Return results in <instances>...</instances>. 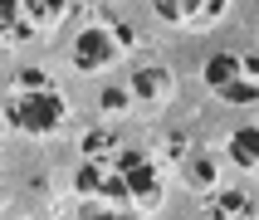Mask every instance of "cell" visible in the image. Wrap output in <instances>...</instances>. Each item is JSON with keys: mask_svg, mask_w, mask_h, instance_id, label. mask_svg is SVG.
Wrapping results in <instances>:
<instances>
[{"mask_svg": "<svg viewBox=\"0 0 259 220\" xmlns=\"http://www.w3.org/2000/svg\"><path fill=\"white\" fill-rule=\"evenodd\" d=\"M69 117V103L59 93V83H49L39 69H25L10 83V98H5V122H10L20 137H49V132L64 127Z\"/></svg>", "mask_w": 259, "mask_h": 220, "instance_id": "cell-1", "label": "cell"}, {"mask_svg": "<svg viewBox=\"0 0 259 220\" xmlns=\"http://www.w3.org/2000/svg\"><path fill=\"white\" fill-rule=\"evenodd\" d=\"M83 152L113 157L117 176H122V191H127L132 215H137V210H152V205L161 201V171H157V161L147 157L142 147H127L122 137H113V132H93V137L83 142Z\"/></svg>", "mask_w": 259, "mask_h": 220, "instance_id": "cell-2", "label": "cell"}, {"mask_svg": "<svg viewBox=\"0 0 259 220\" xmlns=\"http://www.w3.org/2000/svg\"><path fill=\"white\" fill-rule=\"evenodd\" d=\"M201 78L220 103H235V108L259 103V54L254 49H220V54H210Z\"/></svg>", "mask_w": 259, "mask_h": 220, "instance_id": "cell-3", "label": "cell"}, {"mask_svg": "<svg viewBox=\"0 0 259 220\" xmlns=\"http://www.w3.org/2000/svg\"><path fill=\"white\" fill-rule=\"evenodd\" d=\"M69 0H0V44H20L64 20Z\"/></svg>", "mask_w": 259, "mask_h": 220, "instance_id": "cell-4", "label": "cell"}, {"mask_svg": "<svg viewBox=\"0 0 259 220\" xmlns=\"http://www.w3.org/2000/svg\"><path fill=\"white\" fill-rule=\"evenodd\" d=\"M127 29L122 25H108V20H93L88 29H78V39H73V69L78 73H93V69H108L117 59L127 54Z\"/></svg>", "mask_w": 259, "mask_h": 220, "instance_id": "cell-5", "label": "cell"}, {"mask_svg": "<svg viewBox=\"0 0 259 220\" xmlns=\"http://www.w3.org/2000/svg\"><path fill=\"white\" fill-rule=\"evenodd\" d=\"M152 10H157V20H166L176 29H196V25L220 20L225 0H152Z\"/></svg>", "mask_w": 259, "mask_h": 220, "instance_id": "cell-6", "label": "cell"}, {"mask_svg": "<svg viewBox=\"0 0 259 220\" xmlns=\"http://www.w3.org/2000/svg\"><path fill=\"white\" fill-rule=\"evenodd\" d=\"M127 93H132V98H142V103H157V98H171V93H176V78L166 69H137Z\"/></svg>", "mask_w": 259, "mask_h": 220, "instance_id": "cell-7", "label": "cell"}, {"mask_svg": "<svg viewBox=\"0 0 259 220\" xmlns=\"http://www.w3.org/2000/svg\"><path fill=\"white\" fill-rule=\"evenodd\" d=\"M230 161L240 171H259V122H249L230 137Z\"/></svg>", "mask_w": 259, "mask_h": 220, "instance_id": "cell-8", "label": "cell"}, {"mask_svg": "<svg viewBox=\"0 0 259 220\" xmlns=\"http://www.w3.org/2000/svg\"><path fill=\"white\" fill-rule=\"evenodd\" d=\"M210 215H254V201L240 196V191H225V196L210 201Z\"/></svg>", "mask_w": 259, "mask_h": 220, "instance_id": "cell-9", "label": "cell"}]
</instances>
